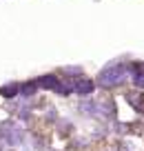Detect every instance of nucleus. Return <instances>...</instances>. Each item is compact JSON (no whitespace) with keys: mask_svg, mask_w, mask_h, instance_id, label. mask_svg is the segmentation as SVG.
Wrapping results in <instances>:
<instances>
[{"mask_svg":"<svg viewBox=\"0 0 144 151\" xmlns=\"http://www.w3.org/2000/svg\"><path fill=\"white\" fill-rule=\"evenodd\" d=\"M93 80H78L73 85V93H78V96H89V93H93Z\"/></svg>","mask_w":144,"mask_h":151,"instance_id":"f03ea898","label":"nucleus"},{"mask_svg":"<svg viewBox=\"0 0 144 151\" xmlns=\"http://www.w3.org/2000/svg\"><path fill=\"white\" fill-rule=\"evenodd\" d=\"M2 138H7L9 142H18L20 140V133L16 131L14 124H5V127H2Z\"/></svg>","mask_w":144,"mask_h":151,"instance_id":"7ed1b4c3","label":"nucleus"},{"mask_svg":"<svg viewBox=\"0 0 144 151\" xmlns=\"http://www.w3.org/2000/svg\"><path fill=\"white\" fill-rule=\"evenodd\" d=\"M126 98H129V102L133 104L138 111H144V96L142 93H129Z\"/></svg>","mask_w":144,"mask_h":151,"instance_id":"39448f33","label":"nucleus"},{"mask_svg":"<svg viewBox=\"0 0 144 151\" xmlns=\"http://www.w3.org/2000/svg\"><path fill=\"white\" fill-rule=\"evenodd\" d=\"M126 76V67L124 65H111L100 73V85L102 87H115L124 80Z\"/></svg>","mask_w":144,"mask_h":151,"instance_id":"f257e3e1","label":"nucleus"},{"mask_svg":"<svg viewBox=\"0 0 144 151\" xmlns=\"http://www.w3.org/2000/svg\"><path fill=\"white\" fill-rule=\"evenodd\" d=\"M38 85L44 87V89H56L58 87V76H44V78L38 80Z\"/></svg>","mask_w":144,"mask_h":151,"instance_id":"20e7f679","label":"nucleus"},{"mask_svg":"<svg viewBox=\"0 0 144 151\" xmlns=\"http://www.w3.org/2000/svg\"><path fill=\"white\" fill-rule=\"evenodd\" d=\"M133 82H135V85H138V87H144V65H135Z\"/></svg>","mask_w":144,"mask_h":151,"instance_id":"423d86ee","label":"nucleus"},{"mask_svg":"<svg viewBox=\"0 0 144 151\" xmlns=\"http://www.w3.org/2000/svg\"><path fill=\"white\" fill-rule=\"evenodd\" d=\"M18 91H20V87H18V85H7V87H2V89H0V93L7 96V98H14Z\"/></svg>","mask_w":144,"mask_h":151,"instance_id":"0eeeda50","label":"nucleus"}]
</instances>
